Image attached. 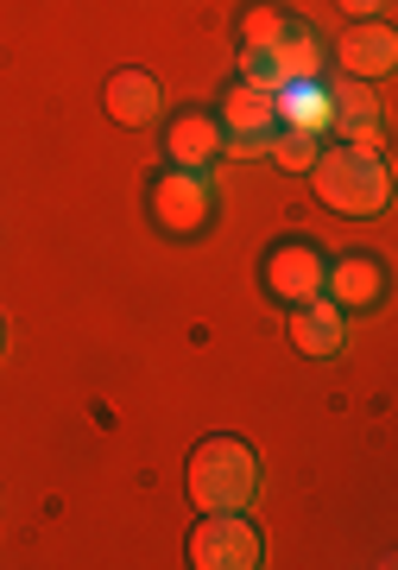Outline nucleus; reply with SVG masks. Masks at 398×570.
Here are the masks:
<instances>
[{"label":"nucleus","instance_id":"9b49d317","mask_svg":"<svg viewBox=\"0 0 398 570\" xmlns=\"http://www.w3.org/2000/svg\"><path fill=\"white\" fill-rule=\"evenodd\" d=\"M101 108H108V121L120 127H152L165 108V89L159 77H146V70H115V77L101 82Z\"/></svg>","mask_w":398,"mask_h":570},{"label":"nucleus","instance_id":"f257e3e1","mask_svg":"<svg viewBox=\"0 0 398 570\" xmlns=\"http://www.w3.org/2000/svg\"><path fill=\"white\" fill-rule=\"evenodd\" d=\"M310 184H317V197L336 209V216H379V209L392 204V171L379 159V146H367V140L317 146Z\"/></svg>","mask_w":398,"mask_h":570},{"label":"nucleus","instance_id":"1a4fd4ad","mask_svg":"<svg viewBox=\"0 0 398 570\" xmlns=\"http://www.w3.org/2000/svg\"><path fill=\"white\" fill-rule=\"evenodd\" d=\"M165 153L178 171H209L221 159V121L209 108H178L171 127H165Z\"/></svg>","mask_w":398,"mask_h":570},{"label":"nucleus","instance_id":"4468645a","mask_svg":"<svg viewBox=\"0 0 398 570\" xmlns=\"http://www.w3.org/2000/svg\"><path fill=\"white\" fill-rule=\"evenodd\" d=\"M317 146H322V134L279 121L272 127V140H266V159L279 165V171H310V165H317Z\"/></svg>","mask_w":398,"mask_h":570},{"label":"nucleus","instance_id":"2eb2a0df","mask_svg":"<svg viewBox=\"0 0 398 570\" xmlns=\"http://www.w3.org/2000/svg\"><path fill=\"white\" fill-rule=\"evenodd\" d=\"M285 20H291V13H279L272 0H253V7L240 13V51H272V39L285 32Z\"/></svg>","mask_w":398,"mask_h":570},{"label":"nucleus","instance_id":"dca6fc26","mask_svg":"<svg viewBox=\"0 0 398 570\" xmlns=\"http://www.w3.org/2000/svg\"><path fill=\"white\" fill-rule=\"evenodd\" d=\"M336 7L348 20H379V13H386V0H336Z\"/></svg>","mask_w":398,"mask_h":570},{"label":"nucleus","instance_id":"7ed1b4c3","mask_svg":"<svg viewBox=\"0 0 398 570\" xmlns=\"http://www.w3.org/2000/svg\"><path fill=\"white\" fill-rule=\"evenodd\" d=\"M183 558L197 570H259L266 564V532L247 520V513H202L197 527H190V546Z\"/></svg>","mask_w":398,"mask_h":570},{"label":"nucleus","instance_id":"39448f33","mask_svg":"<svg viewBox=\"0 0 398 570\" xmlns=\"http://www.w3.org/2000/svg\"><path fill=\"white\" fill-rule=\"evenodd\" d=\"M322 298L341 311H379L386 305V266H379V254H367V247L336 254L322 266Z\"/></svg>","mask_w":398,"mask_h":570},{"label":"nucleus","instance_id":"f03ea898","mask_svg":"<svg viewBox=\"0 0 398 570\" xmlns=\"http://www.w3.org/2000/svg\"><path fill=\"white\" fill-rule=\"evenodd\" d=\"M183 489H190V508L202 513H235V508H253L259 494V456L240 438L216 431L190 450V469H183Z\"/></svg>","mask_w":398,"mask_h":570},{"label":"nucleus","instance_id":"423d86ee","mask_svg":"<svg viewBox=\"0 0 398 570\" xmlns=\"http://www.w3.org/2000/svg\"><path fill=\"white\" fill-rule=\"evenodd\" d=\"M322 266H329V254H322L317 242L291 235V242H279L266 254V292H272L279 305H304V298L322 292Z\"/></svg>","mask_w":398,"mask_h":570},{"label":"nucleus","instance_id":"6e6552de","mask_svg":"<svg viewBox=\"0 0 398 570\" xmlns=\"http://www.w3.org/2000/svg\"><path fill=\"white\" fill-rule=\"evenodd\" d=\"M329 89V127H322V140L336 134V140H367L379 146V102H374V89L360 77H336V82H322Z\"/></svg>","mask_w":398,"mask_h":570},{"label":"nucleus","instance_id":"ddd939ff","mask_svg":"<svg viewBox=\"0 0 398 570\" xmlns=\"http://www.w3.org/2000/svg\"><path fill=\"white\" fill-rule=\"evenodd\" d=\"M266 58L285 70V82H291V77H317V70H322V39H317V26L285 20V32L272 39V51H266Z\"/></svg>","mask_w":398,"mask_h":570},{"label":"nucleus","instance_id":"f8f14e48","mask_svg":"<svg viewBox=\"0 0 398 570\" xmlns=\"http://www.w3.org/2000/svg\"><path fill=\"white\" fill-rule=\"evenodd\" d=\"M216 121H221V134H272V127H279V108H272V96H266V89L235 82V89L221 96Z\"/></svg>","mask_w":398,"mask_h":570},{"label":"nucleus","instance_id":"9d476101","mask_svg":"<svg viewBox=\"0 0 398 570\" xmlns=\"http://www.w3.org/2000/svg\"><path fill=\"white\" fill-rule=\"evenodd\" d=\"M291 343H298V355H310V362H336L341 343H348V311L329 305V298H304V305H291Z\"/></svg>","mask_w":398,"mask_h":570},{"label":"nucleus","instance_id":"0eeeda50","mask_svg":"<svg viewBox=\"0 0 398 570\" xmlns=\"http://www.w3.org/2000/svg\"><path fill=\"white\" fill-rule=\"evenodd\" d=\"M398 63V39H392V26L386 20H355L348 32L336 39V70L341 77H386Z\"/></svg>","mask_w":398,"mask_h":570},{"label":"nucleus","instance_id":"20e7f679","mask_svg":"<svg viewBox=\"0 0 398 570\" xmlns=\"http://www.w3.org/2000/svg\"><path fill=\"white\" fill-rule=\"evenodd\" d=\"M152 223L165 235H178V242L202 235L216 223V184H209V171H178L171 165L165 178H152Z\"/></svg>","mask_w":398,"mask_h":570}]
</instances>
